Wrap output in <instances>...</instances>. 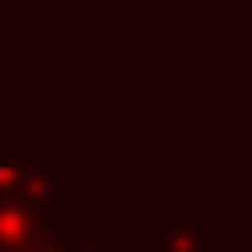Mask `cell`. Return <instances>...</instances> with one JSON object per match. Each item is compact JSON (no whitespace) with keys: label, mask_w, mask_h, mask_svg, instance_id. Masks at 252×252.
<instances>
[]
</instances>
